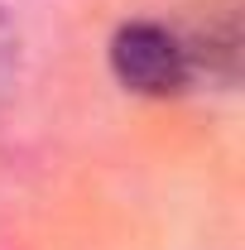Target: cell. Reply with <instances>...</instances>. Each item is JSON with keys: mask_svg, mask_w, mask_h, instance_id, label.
<instances>
[{"mask_svg": "<svg viewBox=\"0 0 245 250\" xmlns=\"http://www.w3.org/2000/svg\"><path fill=\"white\" fill-rule=\"evenodd\" d=\"M111 72L135 96H178L192 82V43L154 20H130L111 39Z\"/></svg>", "mask_w": 245, "mask_h": 250, "instance_id": "cell-1", "label": "cell"}, {"mask_svg": "<svg viewBox=\"0 0 245 250\" xmlns=\"http://www.w3.org/2000/svg\"><path fill=\"white\" fill-rule=\"evenodd\" d=\"M15 72H20V34H15V24L0 10V101L15 87Z\"/></svg>", "mask_w": 245, "mask_h": 250, "instance_id": "cell-2", "label": "cell"}]
</instances>
